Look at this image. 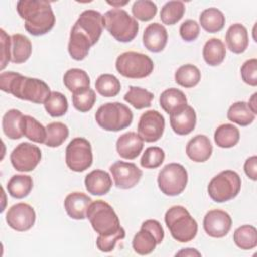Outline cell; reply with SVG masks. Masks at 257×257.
Segmentation results:
<instances>
[{"mask_svg":"<svg viewBox=\"0 0 257 257\" xmlns=\"http://www.w3.org/2000/svg\"><path fill=\"white\" fill-rule=\"evenodd\" d=\"M103 28V17L95 10L83 11L71 28L68 52L74 60L84 59L89 48L99 39Z\"/></svg>","mask_w":257,"mask_h":257,"instance_id":"6da1fadb","label":"cell"},{"mask_svg":"<svg viewBox=\"0 0 257 257\" xmlns=\"http://www.w3.org/2000/svg\"><path fill=\"white\" fill-rule=\"evenodd\" d=\"M0 88L19 99L37 104L44 103L51 93L49 86L43 80L23 76L14 71L1 72Z\"/></svg>","mask_w":257,"mask_h":257,"instance_id":"7a4b0ae2","label":"cell"},{"mask_svg":"<svg viewBox=\"0 0 257 257\" xmlns=\"http://www.w3.org/2000/svg\"><path fill=\"white\" fill-rule=\"evenodd\" d=\"M19 16L24 19L28 33L40 36L50 31L55 24L51 5L45 0H20L16 4Z\"/></svg>","mask_w":257,"mask_h":257,"instance_id":"3957f363","label":"cell"},{"mask_svg":"<svg viewBox=\"0 0 257 257\" xmlns=\"http://www.w3.org/2000/svg\"><path fill=\"white\" fill-rule=\"evenodd\" d=\"M165 223L172 237L181 243L192 241L198 232V224L183 206H173L165 214Z\"/></svg>","mask_w":257,"mask_h":257,"instance_id":"277c9868","label":"cell"},{"mask_svg":"<svg viewBox=\"0 0 257 257\" xmlns=\"http://www.w3.org/2000/svg\"><path fill=\"white\" fill-rule=\"evenodd\" d=\"M103 27L119 42H130L138 34L139 23L125 10L113 8L104 13Z\"/></svg>","mask_w":257,"mask_h":257,"instance_id":"5b68a950","label":"cell"},{"mask_svg":"<svg viewBox=\"0 0 257 257\" xmlns=\"http://www.w3.org/2000/svg\"><path fill=\"white\" fill-rule=\"evenodd\" d=\"M86 218L93 230L101 236L116 233L121 229L116 213L108 203L102 200L91 202L86 212Z\"/></svg>","mask_w":257,"mask_h":257,"instance_id":"8992f818","label":"cell"},{"mask_svg":"<svg viewBox=\"0 0 257 257\" xmlns=\"http://www.w3.org/2000/svg\"><path fill=\"white\" fill-rule=\"evenodd\" d=\"M133 112L120 102H107L98 107L95 112L97 124L108 132H118L126 128L133 121Z\"/></svg>","mask_w":257,"mask_h":257,"instance_id":"52a82bcc","label":"cell"},{"mask_svg":"<svg viewBox=\"0 0 257 257\" xmlns=\"http://www.w3.org/2000/svg\"><path fill=\"white\" fill-rule=\"evenodd\" d=\"M241 190V178L231 170L222 171L216 175L208 185V194L216 203H223L234 199Z\"/></svg>","mask_w":257,"mask_h":257,"instance_id":"ba28073f","label":"cell"},{"mask_svg":"<svg viewBox=\"0 0 257 257\" xmlns=\"http://www.w3.org/2000/svg\"><path fill=\"white\" fill-rule=\"evenodd\" d=\"M115 68L124 77L145 78L153 72L154 62L144 53L126 51L117 56Z\"/></svg>","mask_w":257,"mask_h":257,"instance_id":"9c48e42d","label":"cell"},{"mask_svg":"<svg viewBox=\"0 0 257 257\" xmlns=\"http://www.w3.org/2000/svg\"><path fill=\"white\" fill-rule=\"evenodd\" d=\"M188 173L184 166L178 163L166 165L158 175V186L167 196H178L186 188Z\"/></svg>","mask_w":257,"mask_h":257,"instance_id":"30bf717a","label":"cell"},{"mask_svg":"<svg viewBox=\"0 0 257 257\" xmlns=\"http://www.w3.org/2000/svg\"><path fill=\"white\" fill-rule=\"evenodd\" d=\"M164 236V230L159 221L154 219L146 220L133 239V249L140 255L151 254L156 249V246L162 243Z\"/></svg>","mask_w":257,"mask_h":257,"instance_id":"8fae6325","label":"cell"},{"mask_svg":"<svg viewBox=\"0 0 257 257\" xmlns=\"http://www.w3.org/2000/svg\"><path fill=\"white\" fill-rule=\"evenodd\" d=\"M93 156L90 143L84 138H74L65 150L67 167L74 172H83L92 164Z\"/></svg>","mask_w":257,"mask_h":257,"instance_id":"7c38bea8","label":"cell"},{"mask_svg":"<svg viewBox=\"0 0 257 257\" xmlns=\"http://www.w3.org/2000/svg\"><path fill=\"white\" fill-rule=\"evenodd\" d=\"M41 160L40 149L27 142L19 144L10 154L13 168L19 172L33 171Z\"/></svg>","mask_w":257,"mask_h":257,"instance_id":"4fadbf2b","label":"cell"},{"mask_svg":"<svg viewBox=\"0 0 257 257\" xmlns=\"http://www.w3.org/2000/svg\"><path fill=\"white\" fill-rule=\"evenodd\" d=\"M165 130V118L157 110L144 112L138 123V135L147 143H154L161 139Z\"/></svg>","mask_w":257,"mask_h":257,"instance_id":"5bb4252c","label":"cell"},{"mask_svg":"<svg viewBox=\"0 0 257 257\" xmlns=\"http://www.w3.org/2000/svg\"><path fill=\"white\" fill-rule=\"evenodd\" d=\"M114 185L119 189L134 188L141 180L143 172L134 163L117 161L109 167Z\"/></svg>","mask_w":257,"mask_h":257,"instance_id":"9a60e30c","label":"cell"},{"mask_svg":"<svg viewBox=\"0 0 257 257\" xmlns=\"http://www.w3.org/2000/svg\"><path fill=\"white\" fill-rule=\"evenodd\" d=\"M35 211L26 203H17L9 208L6 213V222L10 228L24 232L32 228L35 222Z\"/></svg>","mask_w":257,"mask_h":257,"instance_id":"2e32d148","label":"cell"},{"mask_svg":"<svg viewBox=\"0 0 257 257\" xmlns=\"http://www.w3.org/2000/svg\"><path fill=\"white\" fill-rule=\"evenodd\" d=\"M203 227L209 236L222 238L229 233L232 227V218L225 211L211 210L204 217Z\"/></svg>","mask_w":257,"mask_h":257,"instance_id":"e0dca14e","label":"cell"},{"mask_svg":"<svg viewBox=\"0 0 257 257\" xmlns=\"http://www.w3.org/2000/svg\"><path fill=\"white\" fill-rule=\"evenodd\" d=\"M196 122V112L194 108L188 104L170 113V124L177 135H189L194 131Z\"/></svg>","mask_w":257,"mask_h":257,"instance_id":"ac0fdd59","label":"cell"},{"mask_svg":"<svg viewBox=\"0 0 257 257\" xmlns=\"http://www.w3.org/2000/svg\"><path fill=\"white\" fill-rule=\"evenodd\" d=\"M168 41V32L164 25L154 22L149 24L143 34L145 47L152 52H161Z\"/></svg>","mask_w":257,"mask_h":257,"instance_id":"d6986e66","label":"cell"},{"mask_svg":"<svg viewBox=\"0 0 257 257\" xmlns=\"http://www.w3.org/2000/svg\"><path fill=\"white\" fill-rule=\"evenodd\" d=\"M144 147V141L142 138L134 132H128L121 135L116 141V152L122 158L126 160L136 159L142 152Z\"/></svg>","mask_w":257,"mask_h":257,"instance_id":"ffe728a7","label":"cell"},{"mask_svg":"<svg viewBox=\"0 0 257 257\" xmlns=\"http://www.w3.org/2000/svg\"><path fill=\"white\" fill-rule=\"evenodd\" d=\"M213 152V146L205 135H197L186 146L187 156L194 162L203 163L209 160Z\"/></svg>","mask_w":257,"mask_h":257,"instance_id":"44dd1931","label":"cell"},{"mask_svg":"<svg viewBox=\"0 0 257 257\" xmlns=\"http://www.w3.org/2000/svg\"><path fill=\"white\" fill-rule=\"evenodd\" d=\"M91 198L79 192H73L66 196L64 208L71 219L83 220L86 218V212L91 204Z\"/></svg>","mask_w":257,"mask_h":257,"instance_id":"7402d4cb","label":"cell"},{"mask_svg":"<svg viewBox=\"0 0 257 257\" xmlns=\"http://www.w3.org/2000/svg\"><path fill=\"white\" fill-rule=\"evenodd\" d=\"M84 185L88 193L102 196L109 192L112 181L107 172L103 170H93L85 176Z\"/></svg>","mask_w":257,"mask_h":257,"instance_id":"603a6c76","label":"cell"},{"mask_svg":"<svg viewBox=\"0 0 257 257\" xmlns=\"http://www.w3.org/2000/svg\"><path fill=\"white\" fill-rule=\"evenodd\" d=\"M226 43L233 53H243L249 44L247 28L241 23L232 24L226 32Z\"/></svg>","mask_w":257,"mask_h":257,"instance_id":"cb8c5ba5","label":"cell"},{"mask_svg":"<svg viewBox=\"0 0 257 257\" xmlns=\"http://www.w3.org/2000/svg\"><path fill=\"white\" fill-rule=\"evenodd\" d=\"M31 52L32 44L28 37L20 33L11 36V62L23 63L30 57Z\"/></svg>","mask_w":257,"mask_h":257,"instance_id":"d4e9b609","label":"cell"},{"mask_svg":"<svg viewBox=\"0 0 257 257\" xmlns=\"http://www.w3.org/2000/svg\"><path fill=\"white\" fill-rule=\"evenodd\" d=\"M23 114L18 109H9L2 118V128L4 135L11 140H18L23 137L21 130Z\"/></svg>","mask_w":257,"mask_h":257,"instance_id":"484cf974","label":"cell"},{"mask_svg":"<svg viewBox=\"0 0 257 257\" xmlns=\"http://www.w3.org/2000/svg\"><path fill=\"white\" fill-rule=\"evenodd\" d=\"M226 56V48L219 38L209 39L203 47V57L208 65L217 66L221 64Z\"/></svg>","mask_w":257,"mask_h":257,"instance_id":"4316f807","label":"cell"},{"mask_svg":"<svg viewBox=\"0 0 257 257\" xmlns=\"http://www.w3.org/2000/svg\"><path fill=\"white\" fill-rule=\"evenodd\" d=\"M65 87L72 93L89 88L90 79L88 74L80 68H70L63 75Z\"/></svg>","mask_w":257,"mask_h":257,"instance_id":"83f0119b","label":"cell"},{"mask_svg":"<svg viewBox=\"0 0 257 257\" xmlns=\"http://www.w3.org/2000/svg\"><path fill=\"white\" fill-rule=\"evenodd\" d=\"M186 104H187V97L185 93L178 88L171 87L164 90L161 93L160 105L169 114Z\"/></svg>","mask_w":257,"mask_h":257,"instance_id":"f1b7e54d","label":"cell"},{"mask_svg":"<svg viewBox=\"0 0 257 257\" xmlns=\"http://www.w3.org/2000/svg\"><path fill=\"white\" fill-rule=\"evenodd\" d=\"M240 140V132L237 126L231 123L219 125L214 134V141L220 148L228 149L237 145Z\"/></svg>","mask_w":257,"mask_h":257,"instance_id":"f546056e","label":"cell"},{"mask_svg":"<svg viewBox=\"0 0 257 257\" xmlns=\"http://www.w3.org/2000/svg\"><path fill=\"white\" fill-rule=\"evenodd\" d=\"M225 16L222 11L215 7L207 8L200 15L201 26L210 33H216L223 29L225 25Z\"/></svg>","mask_w":257,"mask_h":257,"instance_id":"4dcf8cb0","label":"cell"},{"mask_svg":"<svg viewBox=\"0 0 257 257\" xmlns=\"http://www.w3.org/2000/svg\"><path fill=\"white\" fill-rule=\"evenodd\" d=\"M227 117L232 122H235L241 126H247L254 121L255 113L251 110L247 102L237 101L229 107Z\"/></svg>","mask_w":257,"mask_h":257,"instance_id":"1f68e13d","label":"cell"},{"mask_svg":"<svg viewBox=\"0 0 257 257\" xmlns=\"http://www.w3.org/2000/svg\"><path fill=\"white\" fill-rule=\"evenodd\" d=\"M33 188L32 178L28 175H14L7 183L9 195L16 199L26 197Z\"/></svg>","mask_w":257,"mask_h":257,"instance_id":"d6a6232c","label":"cell"},{"mask_svg":"<svg viewBox=\"0 0 257 257\" xmlns=\"http://www.w3.org/2000/svg\"><path fill=\"white\" fill-rule=\"evenodd\" d=\"M21 130L23 136L32 142L42 144L46 140V127L30 115H23Z\"/></svg>","mask_w":257,"mask_h":257,"instance_id":"836d02e7","label":"cell"},{"mask_svg":"<svg viewBox=\"0 0 257 257\" xmlns=\"http://www.w3.org/2000/svg\"><path fill=\"white\" fill-rule=\"evenodd\" d=\"M201 80L199 68L193 64H184L175 72V81L186 88L196 86Z\"/></svg>","mask_w":257,"mask_h":257,"instance_id":"e575fe53","label":"cell"},{"mask_svg":"<svg viewBox=\"0 0 257 257\" xmlns=\"http://www.w3.org/2000/svg\"><path fill=\"white\" fill-rule=\"evenodd\" d=\"M233 239L240 249H254L257 246V230L254 226L243 225L235 230Z\"/></svg>","mask_w":257,"mask_h":257,"instance_id":"d590c367","label":"cell"},{"mask_svg":"<svg viewBox=\"0 0 257 257\" xmlns=\"http://www.w3.org/2000/svg\"><path fill=\"white\" fill-rule=\"evenodd\" d=\"M154 94L152 92L139 86H130L128 91L123 96V99L137 109L151 106Z\"/></svg>","mask_w":257,"mask_h":257,"instance_id":"8d00e7d4","label":"cell"},{"mask_svg":"<svg viewBox=\"0 0 257 257\" xmlns=\"http://www.w3.org/2000/svg\"><path fill=\"white\" fill-rule=\"evenodd\" d=\"M69 131L66 124L60 121L50 122L46 125V140L44 144L51 148L59 147L67 139Z\"/></svg>","mask_w":257,"mask_h":257,"instance_id":"74e56055","label":"cell"},{"mask_svg":"<svg viewBox=\"0 0 257 257\" xmlns=\"http://www.w3.org/2000/svg\"><path fill=\"white\" fill-rule=\"evenodd\" d=\"M95 88L100 95L104 97H113L120 91V82L114 75L104 73L97 77Z\"/></svg>","mask_w":257,"mask_h":257,"instance_id":"f35d334b","label":"cell"},{"mask_svg":"<svg viewBox=\"0 0 257 257\" xmlns=\"http://www.w3.org/2000/svg\"><path fill=\"white\" fill-rule=\"evenodd\" d=\"M186 11L182 1H169L161 9L160 17L164 24L173 25L181 20Z\"/></svg>","mask_w":257,"mask_h":257,"instance_id":"ab89813d","label":"cell"},{"mask_svg":"<svg viewBox=\"0 0 257 257\" xmlns=\"http://www.w3.org/2000/svg\"><path fill=\"white\" fill-rule=\"evenodd\" d=\"M44 108L47 113L53 117L62 116L68 109V102L64 94L58 91H51L50 95L45 100Z\"/></svg>","mask_w":257,"mask_h":257,"instance_id":"60d3db41","label":"cell"},{"mask_svg":"<svg viewBox=\"0 0 257 257\" xmlns=\"http://www.w3.org/2000/svg\"><path fill=\"white\" fill-rule=\"evenodd\" d=\"M96 100V95L93 89L86 88L84 90L72 93V104L75 109L80 112L89 111Z\"/></svg>","mask_w":257,"mask_h":257,"instance_id":"b9f144b4","label":"cell"},{"mask_svg":"<svg viewBox=\"0 0 257 257\" xmlns=\"http://www.w3.org/2000/svg\"><path fill=\"white\" fill-rule=\"evenodd\" d=\"M157 5L150 0H137L134 2L132 12L135 18L141 21H149L157 14Z\"/></svg>","mask_w":257,"mask_h":257,"instance_id":"7bdbcfd3","label":"cell"},{"mask_svg":"<svg viewBox=\"0 0 257 257\" xmlns=\"http://www.w3.org/2000/svg\"><path fill=\"white\" fill-rule=\"evenodd\" d=\"M165 160V152L160 147H149L141 158V166L146 169H156Z\"/></svg>","mask_w":257,"mask_h":257,"instance_id":"ee69618b","label":"cell"},{"mask_svg":"<svg viewBox=\"0 0 257 257\" xmlns=\"http://www.w3.org/2000/svg\"><path fill=\"white\" fill-rule=\"evenodd\" d=\"M124 237H125V231L122 227L116 233L106 235V236L98 235L96 239V247L101 252H104V253L110 252L114 249L116 242L119 240H122Z\"/></svg>","mask_w":257,"mask_h":257,"instance_id":"f6af8a7d","label":"cell"},{"mask_svg":"<svg viewBox=\"0 0 257 257\" xmlns=\"http://www.w3.org/2000/svg\"><path fill=\"white\" fill-rule=\"evenodd\" d=\"M241 76L245 83L256 86L257 85V59L251 58L243 63L241 66Z\"/></svg>","mask_w":257,"mask_h":257,"instance_id":"bcb514c9","label":"cell"},{"mask_svg":"<svg viewBox=\"0 0 257 257\" xmlns=\"http://www.w3.org/2000/svg\"><path fill=\"white\" fill-rule=\"evenodd\" d=\"M200 33V26L197 21L188 19L180 26V35L185 41H194L198 38Z\"/></svg>","mask_w":257,"mask_h":257,"instance_id":"7dc6e473","label":"cell"},{"mask_svg":"<svg viewBox=\"0 0 257 257\" xmlns=\"http://www.w3.org/2000/svg\"><path fill=\"white\" fill-rule=\"evenodd\" d=\"M1 34V70L5 68L9 61H11V36H9L4 29H0Z\"/></svg>","mask_w":257,"mask_h":257,"instance_id":"c3c4849f","label":"cell"},{"mask_svg":"<svg viewBox=\"0 0 257 257\" xmlns=\"http://www.w3.org/2000/svg\"><path fill=\"white\" fill-rule=\"evenodd\" d=\"M245 174L253 181L257 180V157L252 156L248 158L244 164Z\"/></svg>","mask_w":257,"mask_h":257,"instance_id":"681fc988","label":"cell"},{"mask_svg":"<svg viewBox=\"0 0 257 257\" xmlns=\"http://www.w3.org/2000/svg\"><path fill=\"white\" fill-rule=\"evenodd\" d=\"M176 255H178V256H180V255H185V256H194V255H196V256H201V253L198 252V251L195 250V249L186 248L185 250H182V251L178 252Z\"/></svg>","mask_w":257,"mask_h":257,"instance_id":"f907efd6","label":"cell"},{"mask_svg":"<svg viewBox=\"0 0 257 257\" xmlns=\"http://www.w3.org/2000/svg\"><path fill=\"white\" fill-rule=\"evenodd\" d=\"M256 96H257V93H253V95L251 96V98L249 99V102H248V105L249 107L251 108V110L256 114L257 113V101H256Z\"/></svg>","mask_w":257,"mask_h":257,"instance_id":"816d5d0a","label":"cell"},{"mask_svg":"<svg viewBox=\"0 0 257 257\" xmlns=\"http://www.w3.org/2000/svg\"><path fill=\"white\" fill-rule=\"evenodd\" d=\"M108 4H110V5H112V6H114L115 8H119L120 6H123V5H125L126 3H128V1H124V2H107Z\"/></svg>","mask_w":257,"mask_h":257,"instance_id":"f5cc1de1","label":"cell"}]
</instances>
